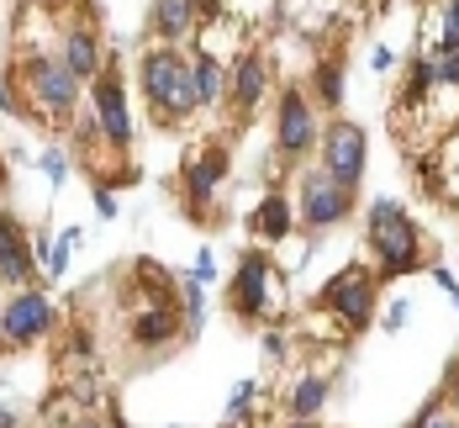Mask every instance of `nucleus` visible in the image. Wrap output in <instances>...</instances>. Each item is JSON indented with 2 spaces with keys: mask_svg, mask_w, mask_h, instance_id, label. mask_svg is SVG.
Listing matches in <instances>:
<instances>
[{
  "mask_svg": "<svg viewBox=\"0 0 459 428\" xmlns=\"http://www.w3.org/2000/svg\"><path fill=\"white\" fill-rule=\"evenodd\" d=\"M369 249L380 259V275H407L422 265V238H417V223L407 217L402 201H375L369 206Z\"/></svg>",
  "mask_w": 459,
  "mask_h": 428,
  "instance_id": "obj_1",
  "label": "nucleus"
},
{
  "mask_svg": "<svg viewBox=\"0 0 459 428\" xmlns=\"http://www.w3.org/2000/svg\"><path fill=\"white\" fill-rule=\"evenodd\" d=\"M143 91L153 100V117H169V122H180V117H190L201 106L195 100V69L175 48H153L143 58Z\"/></svg>",
  "mask_w": 459,
  "mask_h": 428,
  "instance_id": "obj_2",
  "label": "nucleus"
},
{
  "mask_svg": "<svg viewBox=\"0 0 459 428\" xmlns=\"http://www.w3.org/2000/svg\"><path fill=\"white\" fill-rule=\"evenodd\" d=\"M22 80H27L32 106H43L48 117H58V122L80 106V74H74L64 58H48V53L22 58Z\"/></svg>",
  "mask_w": 459,
  "mask_h": 428,
  "instance_id": "obj_3",
  "label": "nucleus"
},
{
  "mask_svg": "<svg viewBox=\"0 0 459 428\" xmlns=\"http://www.w3.org/2000/svg\"><path fill=\"white\" fill-rule=\"evenodd\" d=\"M317 301L343 323V328H365L369 318H375V275H369L365 265H349V270H338L333 281L317 291Z\"/></svg>",
  "mask_w": 459,
  "mask_h": 428,
  "instance_id": "obj_4",
  "label": "nucleus"
},
{
  "mask_svg": "<svg viewBox=\"0 0 459 428\" xmlns=\"http://www.w3.org/2000/svg\"><path fill=\"white\" fill-rule=\"evenodd\" d=\"M296 212H301V223H307V228H333V223H343V217L354 212V190L338 186L322 164H317V170H301Z\"/></svg>",
  "mask_w": 459,
  "mask_h": 428,
  "instance_id": "obj_5",
  "label": "nucleus"
},
{
  "mask_svg": "<svg viewBox=\"0 0 459 428\" xmlns=\"http://www.w3.org/2000/svg\"><path fill=\"white\" fill-rule=\"evenodd\" d=\"M322 170L338 180V186H359L365 180V159H369V143H365V127L359 122H333L322 133Z\"/></svg>",
  "mask_w": 459,
  "mask_h": 428,
  "instance_id": "obj_6",
  "label": "nucleus"
},
{
  "mask_svg": "<svg viewBox=\"0 0 459 428\" xmlns=\"http://www.w3.org/2000/svg\"><path fill=\"white\" fill-rule=\"evenodd\" d=\"M270 254H259V249H248L243 259H238V275H232V312L238 318H264V312H275V285H270Z\"/></svg>",
  "mask_w": 459,
  "mask_h": 428,
  "instance_id": "obj_7",
  "label": "nucleus"
},
{
  "mask_svg": "<svg viewBox=\"0 0 459 428\" xmlns=\"http://www.w3.org/2000/svg\"><path fill=\"white\" fill-rule=\"evenodd\" d=\"M91 106L100 117V138L111 148H127L133 143V117H127V95H122V74L117 69H100L91 80Z\"/></svg>",
  "mask_w": 459,
  "mask_h": 428,
  "instance_id": "obj_8",
  "label": "nucleus"
},
{
  "mask_svg": "<svg viewBox=\"0 0 459 428\" xmlns=\"http://www.w3.org/2000/svg\"><path fill=\"white\" fill-rule=\"evenodd\" d=\"M275 138H280V153H290V159H301L312 143H317V122H312V106H307V95L296 91H280V111H275Z\"/></svg>",
  "mask_w": 459,
  "mask_h": 428,
  "instance_id": "obj_9",
  "label": "nucleus"
},
{
  "mask_svg": "<svg viewBox=\"0 0 459 428\" xmlns=\"http://www.w3.org/2000/svg\"><path fill=\"white\" fill-rule=\"evenodd\" d=\"M48 323H53V307H48L43 291H16V296L5 301V312H0V333H5L11 344H32V338H43Z\"/></svg>",
  "mask_w": 459,
  "mask_h": 428,
  "instance_id": "obj_10",
  "label": "nucleus"
},
{
  "mask_svg": "<svg viewBox=\"0 0 459 428\" xmlns=\"http://www.w3.org/2000/svg\"><path fill=\"white\" fill-rule=\"evenodd\" d=\"M222 175H228V148H201L190 164H185V201H190V212H201L212 196H217V186H222Z\"/></svg>",
  "mask_w": 459,
  "mask_h": 428,
  "instance_id": "obj_11",
  "label": "nucleus"
},
{
  "mask_svg": "<svg viewBox=\"0 0 459 428\" xmlns=\"http://www.w3.org/2000/svg\"><path fill=\"white\" fill-rule=\"evenodd\" d=\"M32 270H38V243L22 233L16 217H0V281L22 285Z\"/></svg>",
  "mask_w": 459,
  "mask_h": 428,
  "instance_id": "obj_12",
  "label": "nucleus"
},
{
  "mask_svg": "<svg viewBox=\"0 0 459 428\" xmlns=\"http://www.w3.org/2000/svg\"><path fill=\"white\" fill-rule=\"evenodd\" d=\"M264 95H270V69H264V58H259V53H243L228 74V100L238 111H254Z\"/></svg>",
  "mask_w": 459,
  "mask_h": 428,
  "instance_id": "obj_13",
  "label": "nucleus"
},
{
  "mask_svg": "<svg viewBox=\"0 0 459 428\" xmlns=\"http://www.w3.org/2000/svg\"><path fill=\"white\" fill-rule=\"evenodd\" d=\"M175 338V296H153L148 301V312H138L133 318V344L138 349H159V344H169Z\"/></svg>",
  "mask_w": 459,
  "mask_h": 428,
  "instance_id": "obj_14",
  "label": "nucleus"
},
{
  "mask_svg": "<svg viewBox=\"0 0 459 428\" xmlns=\"http://www.w3.org/2000/svg\"><path fill=\"white\" fill-rule=\"evenodd\" d=\"M195 11H201V0H153V32L164 43H175L195 27Z\"/></svg>",
  "mask_w": 459,
  "mask_h": 428,
  "instance_id": "obj_15",
  "label": "nucleus"
},
{
  "mask_svg": "<svg viewBox=\"0 0 459 428\" xmlns=\"http://www.w3.org/2000/svg\"><path fill=\"white\" fill-rule=\"evenodd\" d=\"M64 64H69L80 80H95V74H100V43H95L91 27H74V32H64Z\"/></svg>",
  "mask_w": 459,
  "mask_h": 428,
  "instance_id": "obj_16",
  "label": "nucleus"
},
{
  "mask_svg": "<svg viewBox=\"0 0 459 428\" xmlns=\"http://www.w3.org/2000/svg\"><path fill=\"white\" fill-rule=\"evenodd\" d=\"M290 228H296L290 201H285V196H264L259 212H254V233L264 238V243H280V238H290Z\"/></svg>",
  "mask_w": 459,
  "mask_h": 428,
  "instance_id": "obj_17",
  "label": "nucleus"
},
{
  "mask_svg": "<svg viewBox=\"0 0 459 428\" xmlns=\"http://www.w3.org/2000/svg\"><path fill=\"white\" fill-rule=\"evenodd\" d=\"M327 380L322 376H301L296 386H290V397H285V407H290V418H317L322 413V402H327Z\"/></svg>",
  "mask_w": 459,
  "mask_h": 428,
  "instance_id": "obj_18",
  "label": "nucleus"
},
{
  "mask_svg": "<svg viewBox=\"0 0 459 428\" xmlns=\"http://www.w3.org/2000/svg\"><path fill=\"white\" fill-rule=\"evenodd\" d=\"M190 69H195V100H201V106H217V100L228 95V74H222V64H217L212 53H201Z\"/></svg>",
  "mask_w": 459,
  "mask_h": 428,
  "instance_id": "obj_19",
  "label": "nucleus"
},
{
  "mask_svg": "<svg viewBox=\"0 0 459 428\" xmlns=\"http://www.w3.org/2000/svg\"><path fill=\"white\" fill-rule=\"evenodd\" d=\"M433 85H438V80H433V58H412V74H407V100H422Z\"/></svg>",
  "mask_w": 459,
  "mask_h": 428,
  "instance_id": "obj_20",
  "label": "nucleus"
},
{
  "mask_svg": "<svg viewBox=\"0 0 459 428\" xmlns=\"http://www.w3.org/2000/svg\"><path fill=\"white\" fill-rule=\"evenodd\" d=\"M317 95L327 100V106H338V100H343V69H338V64H322V69H317Z\"/></svg>",
  "mask_w": 459,
  "mask_h": 428,
  "instance_id": "obj_21",
  "label": "nucleus"
},
{
  "mask_svg": "<svg viewBox=\"0 0 459 428\" xmlns=\"http://www.w3.org/2000/svg\"><path fill=\"white\" fill-rule=\"evenodd\" d=\"M74 243H80V233H64V238H58V243L43 254L48 275H64V270H69V254H74Z\"/></svg>",
  "mask_w": 459,
  "mask_h": 428,
  "instance_id": "obj_22",
  "label": "nucleus"
},
{
  "mask_svg": "<svg viewBox=\"0 0 459 428\" xmlns=\"http://www.w3.org/2000/svg\"><path fill=\"white\" fill-rule=\"evenodd\" d=\"M433 80H438L444 91H459V53H438V58H433Z\"/></svg>",
  "mask_w": 459,
  "mask_h": 428,
  "instance_id": "obj_23",
  "label": "nucleus"
},
{
  "mask_svg": "<svg viewBox=\"0 0 459 428\" xmlns=\"http://www.w3.org/2000/svg\"><path fill=\"white\" fill-rule=\"evenodd\" d=\"M254 397H259V386H254V380H238V391H232V402H228V424H238V418L254 407Z\"/></svg>",
  "mask_w": 459,
  "mask_h": 428,
  "instance_id": "obj_24",
  "label": "nucleus"
},
{
  "mask_svg": "<svg viewBox=\"0 0 459 428\" xmlns=\"http://www.w3.org/2000/svg\"><path fill=\"white\" fill-rule=\"evenodd\" d=\"M412 428H459V413H449L444 402H433V407H428V413H422Z\"/></svg>",
  "mask_w": 459,
  "mask_h": 428,
  "instance_id": "obj_25",
  "label": "nucleus"
},
{
  "mask_svg": "<svg viewBox=\"0 0 459 428\" xmlns=\"http://www.w3.org/2000/svg\"><path fill=\"white\" fill-rule=\"evenodd\" d=\"M43 175L53 180V186H58V180L69 175V164H64V153H43Z\"/></svg>",
  "mask_w": 459,
  "mask_h": 428,
  "instance_id": "obj_26",
  "label": "nucleus"
},
{
  "mask_svg": "<svg viewBox=\"0 0 459 428\" xmlns=\"http://www.w3.org/2000/svg\"><path fill=\"white\" fill-rule=\"evenodd\" d=\"M402 323H407V301H391V307H385V328L396 333Z\"/></svg>",
  "mask_w": 459,
  "mask_h": 428,
  "instance_id": "obj_27",
  "label": "nucleus"
},
{
  "mask_svg": "<svg viewBox=\"0 0 459 428\" xmlns=\"http://www.w3.org/2000/svg\"><path fill=\"white\" fill-rule=\"evenodd\" d=\"M95 206H100V217H117V196H111L106 186L95 190Z\"/></svg>",
  "mask_w": 459,
  "mask_h": 428,
  "instance_id": "obj_28",
  "label": "nucleus"
},
{
  "mask_svg": "<svg viewBox=\"0 0 459 428\" xmlns=\"http://www.w3.org/2000/svg\"><path fill=\"white\" fill-rule=\"evenodd\" d=\"M190 275H195V281H212V275H217V265H212V254H201V259H195V270H190Z\"/></svg>",
  "mask_w": 459,
  "mask_h": 428,
  "instance_id": "obj_29",
  "label": "nucleus"
},
{
  "mask_svg": "<svg viewBox=\"0 0 459 428\" xmlns=\"http://www.w3.org/2000/svg\"><path fill=\"white\" fill-rule=\"evenodd\" d=\"M369 69H391V48H375L369 53Z\"/></svg>",
  "mask_w": 459,
  "mask_h": 428,
  "instance_id": "obj_30",
  "label": "nucleus"
},
{
  "mask_svg": "<svg viewBox=\"0 0 459 428\" xmlns=\"http://www.w3.org/2000/svg\"><path fill=\"white\" fill-rule=\"evenodd\" d=\"M0 111H22V106H16V95L5 91V85H0Z\"/></svg>",
  "mask_w": 459,
  "mask_h": 428,
  "instance_id": "obj_31",
  "label": "nucleus"
},
{
  "mask_svg": "<svg viewBox=\"0 0 459 428\" xmlns=\"http://www.w3.org/2000/svg\"><path fill=\"white\" fill-rule=\"evenodd\" d=\"M449 175H455V186H459V138H455V148H449Z\"/></svg>",
  "mask_w": 459,
  "mask_h": 428,
  "instance_id": "obj_32",
  "label": "nucleus"
},
{
  "mask_svg": "<svg viewBox=\"0 0 459 428\" xmlns=\"http://www.w3.org/2000/svg\"><path fill=\"white\" fill-rule=\"evenodd\" d=\"M0 428H16V418H11V413H5V407H0Z\"/></svg>",
  "mask_w": 459,
  "mask_h": 428,
  "instance_id": "obj_33",
  "label": "nucleus"
},
{
  "mask_svg": "<svg viewBox=\"0 0 459 428\" xmlns=\"http://www.w3.org/2000/svg\"><path fill=\"white\" fill-rule=\"evenodd\" d=\"M290 428H322V424H312V418H296V424H290Z\"/></svg>",
  "mask_w": 459,
  "mask_h": 428,
  "instance_id": "obj_34",
  "label": "nucleus"
},
{
  "mask_svg": "<svg viewBox=\"0 0 459 428\" xmlns=\"http://www.w3.org/2000/svg\"><path fill=\"white\" fill-rule=\"evenodd\" d=\"M455 413H459V386H455Z\"/></svg>",
  "mask_w": 459,
  "mask_h": 428,
  "instance_id": "obj_35",
  "label": "nucleus"
},
{
  "mask_svg": "<svg viewBox=\"0 0 459 428\" xmlns=\"http://www.w3.org/2000/svg\"><path fill=\"white\" fill-rule=\"evenodd\" d=\"M80 428H95V424H80Z\"/></svg>",
  "mask_w": 459,
  "mask_h": 428,
  "instance_id": "obj_36",
  "label": "nucleus"
}]
</instances>
